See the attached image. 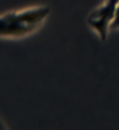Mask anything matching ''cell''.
I'll use <instances>...</instances> for the list:
<instances>
[{
	"mask_svg": "<svg viewBox=\"0 0 119 130\" xmlns=\"http://www.w3.org/2000/svg\"><path fill=\"white\" fill-rule=\"evenodd\" d=\"M88 24L99 34L101 39H105V38H107V32H108V28H109V24H111L109 20L102 18V17H93V15H90Z\"/></svg>",
	"mask_w": 119,
	"mask_h": 130,
	"instance_id": "cell-3",
	"label": "cell"
},
{
	"mask_svg": "<svg viewBox=\"0 0 119 130\" xmlns=\"http://www.w3.org/2000/svg\"><path fill=\"white\" fill-rule=\"evenodd\" d=\"M38 25H28V24H20L16 21L7 20L4 15H0V35L2 37H24L35 31Z\"/></svg>",
	"mask_w": 119,
	"mask_h": 130,
	"instance_id": "cell-2",
	"label": "cell"
},
{
	"mask_svg": "<svg viewBox=\"0 0 119 130\" xmlns=\"http://www.w3.org/2000/svg\"><path fill=\"white\" fill-rule=\"evenodd\" d=\"M109 28H111V29H116V28H119V4H118V6H116V10H115V15H113V18H112V20H111Z\"/></svg>",
	"mask_w": 119,
	"mask_h": 130,
	"instance_id": "cell-4",
	"label": "cell"
},
{
	"mask_svg": "<svg viewBox=\"0 0 119 130\" xmlns=\"http://www.w3.org/2000/svg\"><path fill=\"white\" fill-rule=\"evenodd\" d=\"M49 14L48 7H35V9H25L18 11H10L4 14L7 20L16 21L20 24H28V25H39L46 15Z\"/></svg>",
	"mask_w": 119,
	"mask_h": 130,
	"instance_id": "cell-1",
	"label": "cell"
}]
</instances>
